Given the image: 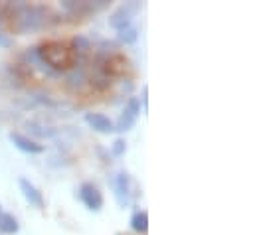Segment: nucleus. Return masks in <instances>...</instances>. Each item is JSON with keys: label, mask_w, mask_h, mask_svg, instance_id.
Returning a JSON list of instances; mask_svg holds the SVG:
<instances>
[{"label": "nucleus", "mask_w": 255, "mask_h": 235, "mask_svg": "<svg viewBox=\"0 0 255 235\" xmlns=\"http://www.w3.org/2000/svg\"><path fill=\"white\" fill-rule=\"evenodd\" d=\"M136 38H138V32H136V28H125V30H121L119 32V40L123 42V44H134L136 42Z\"/></svg>", "instance_id": "nucleus-11"}, {"label": "nucleus", "mask_w": 255, "mask_h": 235, "mask_svg": "<svg viewBox=\"0 0 255 235\" xmlns=\"http://www.w3.org/2000/svg\"><path fill=\"white\" fill-rule=\"evenodd\" d=\"M125 150H127V142H125V138H117V140L113 142V146H111L113 156H123Z\"/></svg>", "instance_id": "nucleus-12"}, {"label": "nucleus", "mask_w": 255, "mask_h": 235, "mask_svg": "<svg viewBox=\"0 0 255 235\" xmlns=\"http://www.w3.org/2000/svg\"><path fill=\"white\" fill-rule=\"evenodd\" d=\"M140 10V4L136 2V0H130V2H125V4H121L113 14H111V18H109V26L111 28H115V30H125L130 26V20H132V16L136 14Z\"/></svg>", "instance_id": "nucleus-2"}, {"label": "nucleus", "mask_w": 255, "mask_h": 235, "mask_svg": "<svg viewBox=\"0 0 255 235\" xmlns=\"http://www.w3.org/2000/svg\"><path fill=\"white\" fill-rule=\"evenodd\" d=\"M138 113H140V99L138 97H130L127 101V105H125V109H123V113H121V117H119L115 130H121V132L130 130L134 126V122H136Z\"/></svg>", "instance_id": "nucleus-3"}, {"label": "nucleus", "mask_w": 255, "mask_h": 235, "mask_svg": "<svg viewBox=\"0 0 255 235\" xmlns=\"http://www.w3.org/2000/svg\"><path fill=\"white\" fill-rule=\"evenodd\" d=\"M79 200L91 212H99L103 208V194L99 192V188L95 184H89V182L81 184V188H79Z\"/></svg>", "instance_id": "nucleus-4"}, {"label": "nucleus", "mask_w": 255, "mask_h": 235, "mask_svg": "<svg viewBox=\"0 0 255 235\" xmlns=\"http://www.w3.org/2000/svg\"><path fill=\"white\" fill-rule=\"evenodd\" d=\"M20 230V226H18V220L12 216V214H2L0 216V232L2 234H16Z\"/></svg>", "instance_id": "nucleus-9"}, {"label": "nucleus", "mask_w": 255, "mask_h": 235, "mask_svg": "<svg viewBox=\"0 0 255 235\" xmlns=\"http://www.w3.org/2000/svg\"><path fill=\"white\" fill-rule=\"evenodd\" d=\"M128 182H130V178H128L127 172H119L117 176L113 178V190H115V198H117V202H119V206H128V202H130V190H128Z\"/></svg>", "instance_id": "nucleus-6"}, {"label": "nucleus", "mask_w": 255, "mask_h": 235, "mask_svg": "<svg viewBox=\"0 0 255 235\" xmlns=\"http://www.w3.org/2000/svg\"><path fill=\"white\" fill-rule=\"evenodd\" d=\"M85 122H87L93 130L103 132V134H109V132L115 130L113 120L107 117V115H103V113H87V115H85Z\"/></svg>", "instance_id": "nucleus-7"}, {"label": "nucleus", "mask_w": 255, "mask_h": 235, "mask_svg": "<svg viewBox=\"0 0 255 235\" xmlns=\"http://www.w3.org/2000/svg\"><path fill=\"white\" fill-rule=\"evenodd\" d=\"M130 228L136 234H146V230H148V214L146 212H136L130 218Z\"/></svg>", "instance_id": "nucleus-10"}, {"label": "nucleus", "mask_w": 255, "mask_h": 235, "mask_svg": "<svg viewBox=\"0 0 255 235\" xmlns=\"http://www.w3.org/2000/svg\"><path fill=\"white\" fill-rule=\"evenodd\" d=\"M20 190H22L24 198H26L32 206H36L38 210L44 208V198H42V194L38 192V188H36L28 178H20Z\"/></svg>", "instance_id": "nucleus-8"}, {"label": "nucleus", "mask_w": 255, "mask_h": 235, "mask_svg": "<svg viewBox=\"0 0 255 235\" xmlns=\"http://www.w3.org/2000/svg\"><path fill=\"white\" fill-rule=\"evenodd\" d=\"M0 216H2V208H0Z\"/></svg>", "instance_id": "nucleus-15"}, {"label": "nucleus", "mask_w": 255, "mask_h": 235, "mask_svg": "<svg viewBox=\"0 0 255 235\" xmlns=\"http://www.w3.org/2000/svg\"><path fill=\"white\" fill-rule=\"evenodd\" d=\"M46 20V14L38 6H28V4H18V14H16V30L20 34L34 32L42 28Z\"/></svg>", "instance_id": "nucleus-1"}, {"label": "nucleus", "mask_w": 255, "mask_h": 235, "mask_svg": "<svg viewBox=\"0 0 255 235\" xmlns=\"http://www.w3.org/2000/svg\"><path fill=\"white\" fill-rule=\"evenodd\" d=\"M12 38L8 36V34H4V32H0V48H12Z\"/></svg>", "instance_id": "nucleus-14"}, {"label": "nucleus", "mask_w": 255, "mask_h": 235, "mask_svg": "<svg viewBox=\"0 0 255 235\" xmlns=\"http://www.w3.org/2000/svg\"><path fill=\"white\" fill-rule=\"evenodd\" d=\"M8 138H10V142H12L16 148H20V150H24V152H30V154H40V152H44V144H40L38 140H32V138L26 136V134L10 132Z\"/></svg>", "instance_id": "nucleus-5"}, {"label": "nucleus", "mask_w": 255, "mask_h": 235, "mask_svg": "<svg viewBox=\"0 0 255 235\" xmlns=\"http://www.w3.org/2000/svg\"><path fill=\"white\" fill-rule=\"evenodd\" d=\"M73 42H75V48H77L75 52H79V54H87V50L91 48V46H89V42H87L83 36H77Z\"/></svg>", "instance_id": "nucleus-13"}]
</instances>
